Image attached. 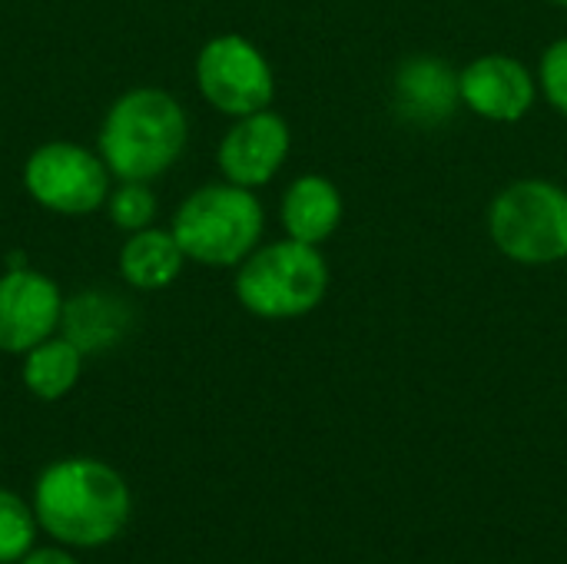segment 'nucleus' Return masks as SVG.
I'll return each instance as SVG.
<instances>
[{"label":"nucleus","mask_w":567,"mask_h":564,"mask_svg":"<svg viewBox=\"0 0 567 564\" xmlns=\"http://www.w3.org/2000/svg\"><path fill=\"white\" fill-rule=\"evenodd\" d=\"M33 515L60 545L100 548L130 522V489L116 469L96 459H63L40 472Z\"/></svg>","instance_id":"f257e3e1"},{"label":"nucleus","mask_w":567,"mask_h":564,"mask_svg":"<svg viewBox=\"0 0 567 564\" xmlns=\"http://www.w3.org/2000/svg\"><path fill=\"white\" fill-rule=\"evenodd\" d=\"M189 143V116L163 86H133L120 93L96 133V153L113 180L153 183L166 176Z\"/></svg>","instance_id":"f03ea898"},{"label":"nucleus","mask_w":567,"mask_h":564,"mask_svg":"<svg viewBox=\"0 0 567 564\" xmlns=\"http://www.w3.org/2000/svg\"><path fill=\"white\" fill-rule=\"evenodd\" d=\"M332 286V269L322 246L299 239L259 243L233 276L236 302L262 322H292L316 312Z\"/></svg>","instance_id":"7ed1b4c3"},{"label":"nucleus","mask_w":567,"mask_h":564,"mask_svg":"<svg viewBox=\"0 0 567 564\" xmlns=\"http://www.w3.org/2000/svg\"><path fill=\"white\" fill-rule=\"evenodd\" d=\"M169 229L189 263L236 269L266 236V206L256 189L216 180L196 186L176 206Z\"/></svg>","instance_id":"20e7f679"},{"label":"nucleus","mask_w":567,"mask_h":564,"mask_svg":"<svg viewBox=\"0 0 567 564\" xmlns=\"http://www.w3.org/2000/svg\"><path fill=\"white\" fill-rule=\"evenodd\" d=\"M485 229L492 246L518 266L567 263V186L545 176L505 183L485 209Z\"/></svg>","instance_id":"39448f33"},{"label":"nucleus","mask_w":567,"mask_h":564,"mask_svg":"<svg viewBox=\"0 0 567 564\" xmlns=\"http://www.w3.org/2000/svg\"><path fill=\"white\" fill-rule=\"evenodd\" d=\"M27 196L53 216H93L106 206L113 173L103 156L73 140H47L30 150L20 170Z\"/></svg>","instance_id":"423d86ee"},{"label":"nucleus","mask_w":567,"mask_h":564,"mask_svg":"<svg viewBox=\"0 0 567 564\" xmlns=\"http://www.w3.org/2000/svg\"><path fill=\"white\" fill-rule=\"evenodd\" d=\"M193 80L199 96L229 120L269 110L276 100V70L243 33L209 37L196 53Z\"/></svg>","instance_id":"0eeeda50"},{"label":"nucleus","mask_w":567,"mask_h":564,"mask_svg":"<svg viewBox=\"0 0 567 564\" xmlns=\"http://www.w3.org/2000/svg\"><path fill=\"white\" fill-rule=\"evenodd\" d=\"M66 296L60 286L33 269V266H10L0 276V352L27 356L33 346L60 332Z\"/></svg>","instance_id":"6e6552de"},{"label":"nucleus","mask_w":567,"mask_h":564,"mask_svg":"<svg viewBox=\"0 0 567 564\" xmlns=\"http://www.w3.org/2000/svg\"><path fill=\"white\" fill-rule=\"evenodd\" d=\"M462 106L485 123H522L538 103V76L512 53H478L458 70Z\"/></svg>","instance_id":"1a4fd4ad"},{"label":"nucleus","mask_w":567,"mask_h":564,"mask_svg":"<svg viewBox=\"0 0 567 564\" xmlns=\"http://www.w3.org/2000/svg\"><path fill=\"white\" fill-rule=\"evenodd\" d=\"M289 153H292V130L286 116L269 106L229 123V130L216 146V166L223 180L246 189H262L282 173Z\"/></svg>","instance_id":"9d476101"},{"label":"nucleus","mask_w":567,"mask_h":564,"mask_svg":"<svg viewBox=\"0 0 567 564\" xmlns=\"http://www.w3.org/2000/svg\"><path fill=\"white\" fill-rule=\"evenodd\" d=\"M392 113L412 130H439L462 110L458 70L435 53H412L392 73Z\"/></svg>","instance_id":"9b49d317"},{"label":"nucleus","mask_w":567,"mask_h":564,"mask_svg":"<svg viewBox=\"0 0 567 564\" xmlns=\"http://www.w3.org/2000/svg\"><path fill=\"white\" fill-rule=\"evenodd\" d=\"M346 219L342 189L322 173L296 176L279 196V226L289 239L326 246Z\"/></svg>","instance_id":"f8f14e48"},{"label":"nucleus","mask_w":567,"mask_h":564,"mask_svg":"<svg viewBox=\"0 0 567 564\" xmlns=\"http://www.w3.org/2000/svg\"><path fill=\"white\" fill-rule=\"evenodd\" d=\"M133 329V309L106 289H83L63 302L60 332L83 352H110Z\"/></svg>","instance_id":"ddd939ff"},{"label":"nucleus","mask_w":567,"mask_h":564,"mask_svg":"<svg viewBox=\"0 0 567 564\" xmlns=\"http://www.w3.org/2000/svg\"><path fill=\"white\" fill-rule=\"evenodd\" d=\"M186 263L189 259L179 249L169 226L166 229L146 226L140 233H126V243L116 253V273L136 293H163V289H169L183 276Z\"/></svg>","instance_id":"4468645a"},{"label":"nucleus","mask_w":567,"mask_h":564,"mask_svg":"<svg viewBox=\"0 0 567 564\" xmlns=\"http://www.w3.org/2000/svg\"><path fill=\"white\" fill-rule=\"evenodd\" d=\"M20 359H23L20 379L27 392L43 402H56L70 396L83 372V352L66 336H50Z\"/></svg>","instance_id":"2eb2a0df"},{"label":"nucleus","mask_w":567,"mask_h":564,"mask_svg":"<svg viewBox=\"0 0 567 564\" xmlns=\"http://www.w3.org/2000/svg\"><path fill=\"white\" fill-rule=\"evenodd\" d=\"M159 199L150 183L143 180H116V186L106 196V216L123 233H140L146 226H156Z\"/></svg>","instance_id":"dca6fc26"},{"label":"nucleus","mask_w":567,"mask_h":564,"mask_svg":"<svg viewBox=\"0 0 567 564\" xmlns=\"http://www.w3.org/2000/svg\"><path fill=\"white\" fill-rule=\"evenodd\" d=\"M37 515L13 492L0 489V564L20 562L33 548Z\"/></svg>","instance_id":"f3484780"},{"label":"nucleus","mask_w":567,"mask_h":564,"mask_svg":"<svg viewBox=\"0 0 567 564\" xmlns=\"http://www.w3.org/2000/svg\"><path fill=\"white\" fill-rule=\"evenodd\" d=\"M535 76H538V93L542 100L567 120V37L551 40L542 57H538V66H535Z\"/></svg>","instance_id":"a211bd4d"},{"label":"nucleus","mask_w":567,"mask_h":564,"mask_svg":"<svg viewBox=\"0 0 567 564\" xmlns=\"http://www.w3.org/2000/svg\"><path fill=\"white\" fill-rule=\"evenodd\" d=\"M17 564H76V558L63 548H33Z\"/></svg>","instance_id":"6ab92c4d"},{"label":"nucleus","mask_w":567,"mask_h":564,"mask_svg":"<svg viewBox=\"0 0 567 564\" xmlns=\"http://www.w3.org/2000/svg\"><path fill=\"white\" fill-rule=\"evenodd\" d=\"M548 3H555V7H561V10H567V0H548Z\"/></svg>","instance_id":"aec40b11"}]
</instances>
